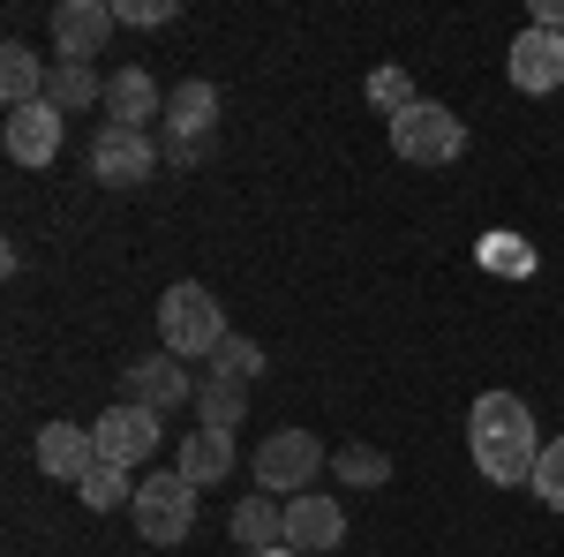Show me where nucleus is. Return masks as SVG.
<instances>
[{"label": "nucleus", "mask_w": 564, "mask_h": 557, "mask_svg": "<svg viewBox=\"0 0 564 557\" xmlns=\"http://www.w3.org/2000/svg\"><path fill=\"white\" fill-rule=\"evenodd\" d=\"M527 490H534L550 513H564V437L542 444V460H534V482H527Z\"/></svg>", "instance_id": "nucleus-24"}, {"label": "nucleus", "mask_w": 564, "mask_h": 557, "mask_svg": "<svg viewBox=\"0 0 564 557\" xmlns=\"http://www.w3.org/2000/svg\"><path fill=\"white\" fill-rule=\"evenodd\" d=\"M113 0H61L53 8V53L61 61H98L106 53V39H113Z\"/></svg>", "instance_id": "nucleus-9"}, {"label": "nucleus", "mask_w": 564, "mask_h": 557, "mask_svg": "<svg viewBox=\"0 0 564 557\" xmlns=\"http://www.w3.org/2000/svg\"><path fill=\"white\" fill-rule=\"evenodd\" d=\"M481 264L505 271V279H527V271H534V249H520V234H489V242H481Z\"/></svg>", "instance_id": "nucleus-26"}, {"label": "nucleus", "mask_w": 564, "mask_h": 557, "mask_svg": "<svg viewBox=\"0 0 564 557\" xmlns=\"http://www.w3.org/2000/svg\"><path fill=\"white\" fill-rule=\"evenodd\" d=\"M121 399L151 407V415H174L196 399V377L181 369V354H143V362H121Z\"/></svg>", "instance_id": "nucleus-8"}, {"label": "nucleus", "mask_w": 564, "mask_h": 557, "mask_svg": "<svg viewBox=\"0 0 564 557\" xmlns=\"http://www.w3.org/2000/svg\"><path fill=\"white\" fill-rule=\"evenodd\" d=\"M159 340H166V354H181V362L218 354V346L234 340V332H226V309H218V294L204 279H174V287L159 294Z\"/></svg>", "instance_id": "nucleus-2"}, {"label": "nucleus", "mask_w": 564, "mask_h": 557, "mask_svg": "<svg viewBox=\"0 0 564 557\" xmlns=\"http://www.w3.org/2000/svg\"><path fill=\"white\" fill-rule=\"evenodd\" d=\"M106 121L113 129H143L151 136V121H166V90H159V76L151 68H113L106 76Z\"/></svg>", "instance_id": "nucleus-12"}, {"label": "nucleus", "mask_w": 564, "mask_h": 557, "mask_svg": "<svg viewBox=\"0 0 564 557\" xmlns=\"http://www.w3.org/2000/svg\"><path fill=\"white\" fill-rule=\"evenodd\" d=\"M45 84H53V68H45L39 53L23 39H8L0 45V106L8 114H23V106H45Z\"/></svg>", "instance_id": "nucleus-16"}, {"label": "nucleus", "mask_w": 564, "mask_h": 557, "mask_svg": "<svg viewBox=\"0 0 564 557\" xmlns=\"http://www.w3.org/2000/svg\"><path fill=\"white\" fill-rule=\"evenodd\" d=\"M76 497H84L90 513H121V505H135V482H129V468H98Z\"/></svg>", "instance_id": "nucleus-23"}, {"label": "nucleus", "mask_w": 564, "mask_h": 557, "mask_svg": "<svg viewBox=\"0 0 564 557\" xmlns=\"http://www.w3.org/2000/svg\"><path fill=\"white\" fill-rule=\"evenodd\" d=\"M159 136H143V129H106L90 136V181H106V189H135V181H151L159 173Z\"/></svg>", "instance_id": "nucleus-6"}, {"label": "nucleus", "mask_w": 564, "mask_h": 557, "mask_svg": "<svg viewBox=\"0 0 564 557\" xmlns=\"http://www.w3.org/2000/svg\"><path fill=\"white\" fill-rule=\"evenodd\" d=\"M332 468H339L347 490H377V482H391V460L377 452V444H339V452H332Z\"/></svg>", "instance_id": "nucleus-21"}, {"label": "nucleus", "mask_w": 564, "mask_h": 557, "mask_svg": "<svg viewBox=\"0 0 564 557\" xmlns=\"http://www.w3.org/2000/svg\"><path fill=\"white\" fill-rule=\"evenodd\" d=\"M212 377H226V385H257V377H263V346L234 332V340L212 354Z\"/></svg>", "instance_id": "nucleus-22"}, {"label": "nucleus", "mask_w": 564, "mask_h": 557, "mask_svg": "<svg viewBox=\"0 0 564 557\" xmlns=\"http://www.w3.org/2000/svg\"><path fill=\"white\" fill-rule=\"evenodd\" d=\"M218 129V84L188 76V84L166 90V136H188V143H212Z\"/></svg>", "instance_id": "nucleus-17"}, {"label": "nucleus", "mask_w": 564, "mask_h": 557, "mask_svg": "<svg viewBox=\"0 0 564 557\" xmlns=\"http://www.w3.org/2000/svg\"><path fill=\"white\" fill-rule=\"evenodd\" d=\"M166 415H151V407H135V399H121V407H106L98 422H90V437H98V460L106 468H143L151 452H159V437H166Z\"/></svg>", "instance_id": "nucleus-7"}, {"label": "nucleus", "mask_w": 564, "mask_h": 557, "mask_svg": "<svg viewBox=\"0 0 564 557\" xmlns=\"http://www.w3.org/2000/svg\"><path fill=\"white\" fill-rule=\"evenodd\" d=\"M204 159V143H188V136H166V167H196Z\"/></svg>", "instance_id": "nucleus-28"}, {"label": "nucleus", "mask_w": 564, "mask_h": 557, "mask_svg": "<svg viewBox=\"0 0 564 557\" xmlns=\"http://www.w3.org/2000/svg\"><path fill=\"white\" fill-rule=\"evenodd\" d=\"M39 468L53 474V482H76V490H84L90 474L106 468V460H98V437H90V422H45V429H39Z\"/></svg>", "instance_id": "nucleus-13"}, {"label": "nucleus", "mask_w": 564, "mask_h": 557, "mask_svg": "<svg viewBox=\"0 0 564 557\" xmlns=\"http://www.w3.org/2000/svg\"><path fill=\"white\" fill-rule=\"evenodd\" d=\"M369 106H377L384 121H399V114L414 106V84H406V68H377V76H369Z\"/></svg>", "instance_id": "nucleus-25"}, {"label": "nucleus", "mask_w": 564, "mask_h": 557, "mask_svg": "<svg viewBox=\"0 0 564 557\" xmlns=\"http://www.w3.org/2000/svg\"><path fill=\"white\" fill-rule=\"evenodd\" d=\"M241 407H249V385H226V377H204V385H196V415H204V429H234Z\"/></svg>", "instance_id": "nucleus-20"}, {"label": "nucleus", "mask_w": 564, "mask_h": 557, "mask_svg": "<svg viewBox=\"0 0 564 557\" xmlns=\"http://www.w3.org/2000/svg\"><path fill=\"white\" fill-rule=\"evenodd\" d=\"M0 143H8L15 167H53L61 143H68V114H61V106H23V114L0 121Z\"/></svg>", "instance_id": "nucleus-10"}, {"label": "nucleus", "mask_w": 564, "mask_h": 557, "mask_svg": "<svg viewBox=\"0 0 564 557\" xmlns=\"http://www.w3.org/2000/svg\"><path fill=\"white\" fill-rule=\"evenodd\" d=\"M467 452H475V468L489 474V482H505V490L534 482L542 429H534V415H527L520 392H481L475 415H467Z\"/></svg>", "instance_id": "nucleus-1"}, {"label": "nucleus", "mask_w": 564, "mask_h": 557, "mask_svg": "<svg viewBox=\"0 0 564 557\" xmlns=\"http://www.w3.org/2000/svg\"><path fill=\"white\" fill-rule=\"evenodd\" d=\"M316 474H324V444L308 429H271L257 444V490L263 497H302Z\"/></svg>", "instance_id": "nucleus-5"}, {"label": "nucleus", "mask_w": 564, "mask_h": 557, "mask_svg": "<svg viewBox=\"0 0 564 557\" xmlns=\"http://www.w3.org/2000/svg\"><path fill=\"white\" fill-rule=\"evenodd\" d=\"M234 543H249V557L279 550V543H286V505H279V497H263V490H249V497L234 505Z\"/></svg>", "instance_id": "nucleus-18"}, {"label": "nucleus", "mask_w": 564, "mask_h": 557, "mask_svg": "<svg viewBox=\"0 0 564 557\" xmlns=\"http://www.w3.org/2000/svg\"><path fill=\"white\" fill-rule=\"evenodd\" d=\"M113 15L135 23V31H159V23H174V15H181V0H113Z\"/></svg>", "instance_id": "nucleus-27"}, {"label": "nucleus", "mask_w": 564, "mask_h": 557, "mask_svg": "<svg viewBox=\"0 0 564 557\" xmlns=\"http://www.w3.org/2000/svg\"><path fill=\"white\" fill-rule=\"evenodd\" d=\"M505 68H512V84H520L527 98H542V90L564 84V39H557V31H534V23H527L520 39H512V61H505Z\"/></svg>", "instance_id": "nucleus-14"}, {"label": "nucleus", "mask_w": 564, "mask_h": 557, "mask_svg": "<svg viewBox=\"0 0 564 557\" xmlns=\"http://www.w3.org/2000/svg\"><path fill=\"white\" fill-rule=\"evenodd\" d=\"M347 543V513H339V497H324V490H302V497H286V550L302 557H324Z\"/></svg>", "instance_id": "nucleus-11"}, {"label": "nucleus", "mask_w": 564, "mask_h": 557, "mask_svg": "<svg viewBox=\"0 0 564 557\" xmlns=\"http://www.w3.org/2000/svg\"><path fill=\"white\" fill-rule=\"evenodd\" d=\"M196 482L188 474H143L135 482V535L143 543H159V550H174V543H188V527H196Z\"/></svg>", "instance_id": "nucleus-3"}, {"label": "nucleus", "mask_w": 564, "mask_h": 557, "mask_svg": "<svg viewBox=\"0 0 564 557\" xmlns=\"http://www.w3.org/2000/svg\"><path fill=\"white\" fill-rule=\"evenodd\" d=\"M45 106H61V114H90V106H106V84H98V68H90V61H53Z\"/></svg>", "instance_id": "nucleus-19"}, {"label": "nucleus", "mask_w": 564, "mask_h": 557, "mask_svg": "<svg viewBox=\"0 0 564 557\" xmlns=\"http://www.w3.org/2000/svg\"><path fill=\"white\" fill-rule=\"evenodd\" d=\"M257 557H302V550H286V543H279V550H257Z\"/></svg>", "instance_id": "nucleus-29"}, {"label": "nucleus", "mask_w": 564, "mask_h": 557, "mask_svg": "<svg viewBox=\"0 0 564 557\" xmlns=\"http://www.w3.org/2000/svg\"><path fill=\"white\" fill-rule=\"evenodd\" d=\"M391 151H399L406 167H452V159L467 151V121H459L452 106H430V98H414V106L391 121Z\"/></svg>", "instance_id": "nucleus-4"}, {"label": "nucleus", "mask_w": 564, "mask_h": 557, "mask_svg": "<svg viewBox=\"0 0 564 557\" xmlns=\"http://www.w3.org/2000/svg\"><path fill=\"white\" fill-rule=\"evenodd\" d=\"M174 474H188L196 490H218L226 474H234V429H188L181 437V452H174Z\"/></svg>", "instance_id": "nucleus-15"}]
</instances>
